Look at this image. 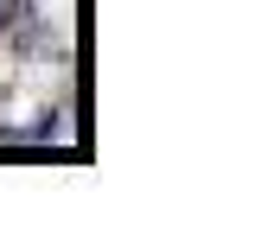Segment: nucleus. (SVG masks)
Wrapping results in <instances>:
<instances>
[{
  "label": "nucleus",
  "instance_id": "1",
  "mask_svg": "<svg viewBox=\"0 0 255 248\" xmlns=\"http://www.w3.org/2000/svg\"><path fill=\"white\" fill-rule=\"evenodd\" d=\"M13 13H19V0H0V32L13 26Z\"/></svg>",
  "mask_w": 255,
  "mask_h": 248
}]
</instances>
